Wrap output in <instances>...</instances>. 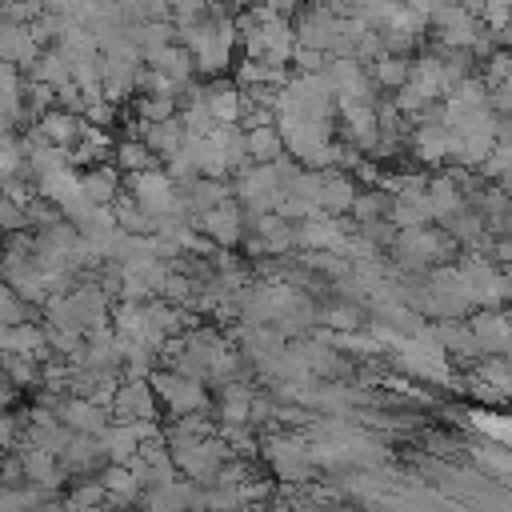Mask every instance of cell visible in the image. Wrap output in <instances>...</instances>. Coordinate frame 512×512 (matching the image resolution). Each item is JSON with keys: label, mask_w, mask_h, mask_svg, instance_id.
Instances as JSON below:
<instances>
[{"label": "cell", "mask_w": 512, "mask_h": 512, "mask_svg": "<svg viewBox=\"0 0 512 512\" xmlns=\"http://www.w3.org/2000/svg\"><path fill=\"white\" fill-rule=\"evenodd\" d=\"M328 60H332V52L312 48V44H296V52H292V64H296L300 72H324Z\"/></svg>", "instance_id": "obj_37"}, {"label": "cell", "mask_w": 512, "mask_h": 512, "mask_svg": "<svg viewBox=\"0 0 512 512\" xmlns=\"http://www.w3.org/2000/svg\"><path fill=\"white\" fill-rule=\"evenodd\" d=\"M508 120H512V116H508Z\"/></svg>", "instance_id": "obj_47"}, {"label": "cell", "mask_w": 512, "mask_h": 512, "mask_svg": "<svg viewBox=\"0 0 512 512\" xmlns=\"http://www.w3.org/2000/svg\"><path fill=\"white\" fill-rule=\"evenodd\" d=\"M320 324H328V328H336V332H352L356 324H360V308L356 304H332V308H324L320 312Z\"/></svg>", "instance_id": "obj_36"}, {"label": "cell", "mask_w": 512, "mask_h": 512, "mask_svg": "<svg viewBox=\"0 0 512 512\" xmlns=\"http://www.w3.org/2000/svg\"><path fill=\"white\" fill-rule=\"evenodd\" d=\"M244 224H248V212H244V204H240L236 196L196 216V228H200L208 240H216L220 248H236V244L244 240Z\"/></svg>", "instance_id": "obj_6"}, {"label": "cell", "mask_w": 512, "mask_h": 512, "mask_svg": "<svg viewBox=\"0 0 512 512\" xmlns=\"http://www.w3.org/2000/svg\"><path fill=\"white\" fill-rule=\"evenodd\" d=\"M388 220H392L400 232H404V228H428V224L436 220L428 192H400V196H392Z\"/></svg>", "instance_id": "obj_15"}, {"label": "cell", "mask_w": 512, "mask_h": 512, "mask_svg": "<svg viewBox=\"0 0 512 512\" xmlns=\"http://www.w3.org/2000/svg\"><path fill=\"white\" fill-rule=\"evenodd\" d=\"M180 120H184V128L192 132V136H212L216 132V116H212V108H208V100L204 96H196V100H188L184 108H180Z\"/></svg>", "instance_id": "obj_33"}, {"label": "cell", "mask_w": 512, "mask_h": 512, "mask_svg": "<svg viewBox=\"0 0 512 512\" xmlns=\"http://www.w3.org/2000/svg\"><path fill=\"white\" fill-rule=\"evenodd\" d=\"M116 164L132 176V172H148V168H160L164 160L148 148V140H140V136H128V140H120L116 144Z\"/></svg>", "instance_id": "obj_28"}, {"label": "cell", "mask_w": 512, "mask_h": 512, "mask_svg": "<svg viewBox=\"0 0 512 512\" xmlns=\"http://www.w3.org/2000/svg\"><path fill=\"white\" fill-rule=\"evenodd\" d=\"M340 12L332 8V4H308V8H300L296 12V36H300V44H312V48H324V52H336V40H340Z\"/></svg>", "instance_id": "obj_5"}, {"label": "cell", "mask_w": 512, "mask_h": 512, "mask_svg": "<svg viewBox=\"0 0 512 512\" xmlns=\"http://www.w3.org/2000/svg\"><path fill=\"white\" fill-rule=\"evenodd\" d=\"M468 324H472V332H476L484 356H496V352L504 356V348H508V340H512V324H508L504 312H496V308H480Z\"/></svg>", "instance_id": "obj_14"}, {"label": "cell", "mask_w": 512, "mask_h": 512, "mask_svg": "<svg viewBox=\"0 0 512 512\" xmlns=\"http://www.w3.org/2000/svg\"><path fill=\"white\" fill-rule=\"evenodd\" d=\"M0 220H4V228H8V232L28 228V204H20V200L4 196V204H0Z\"/></svg>", "instance_id": "obj_40"}, {"label": "cell", "mask_w": 512, "mask_h": 512, "mask_svg": "<svg viewBox=\"0 0 512 512\" xmlns=\"http://www.w3.org/2000/svg\"><path fill=\"white\" fill-rule=\"evenodd\" d=\"M128 192L152 212V216H168L180 208V180L168 168H148V172H132L128 176Z\"/></svg>", "instance_id": "obj_3"}, {"label": "cell", "mask_w": 512, "mask_h": 512, "mask_svg": "<svg viewBox=\"0 0 512 512\" xmlns=\"http://www.w3.org/2000/svg\"><path fill=\"white\" fill-rule=\"evenodd\" d=\"M144 140H148V148H152L160 160H168V156H176V152H180V148L192 140V132L184 128V120H180V116H168V120L148 124Z\"/></svg>", "instance_id": "obj_20"}, {"label": "cell", "mask_w": 512, "mask_h": 512, "mask_svg": "<svg viewBox=\"0 0 512 512\" xmlns=\"http://www.w3.org/2000/svg\"><path fill=\"white\" fill-rule=\"evenodd\" d=\"M0 320L4 324H24V320H32V304L4 280V288H0Z\"/></svg>", "instance_id": "obj_35"}, {"label": "cell", "mask_w": 512, "mask_h": 512, "mask_svg": "<svg viewBox=\"0 0 512 512\" xmlns=\"http://www.w3.org/2000/svg\"><path fill=\"white\" fill-rule=\"evenodd\" d=\"M160 416V396L152 376H124L112 396V420H152Z\"/></svg>", "instance_id": "obj_4"}, {"label": "cell", "mask_w": 512, "mask_h": 512, "mask_svg": "<svg viewBox=\"0 0 512 512\" xmlns=\"http://www.w3.org/2000/svg\"><path fill=\"white\" fill-rule=\"evenodd\" d=\"M260 456L268 460V468L284 484H308L312 480L316 460H312V448L300 432H268L260 440Z\"/></svg>", "instance_id": "obj_1"}, {"label": "cell", "mask_w": 512, "mask_h": 512, "mask_svg": "<svg viewBox=\"0 0 512 512\" xmlns=\"http://www.w3.org/2000/svg\"><path fill=\"white\" fill-rule=\"evenodd\" d=\"M504 356H508V360H512V340H508V348H504Z\"/></svg>", "instance_id": "obj_46"}, {"label": "cell", "mask_w": 512, "mask_h": 512, "mask_svg": "<svg viewBox=\"0 0 512 512\" xmlns=\"http://www.w3.org/2000/svg\"><path fill=\"white\" fill-rule=\"evenodd\" d=\"M100 444H104L108 460H116V464H132V456L144 448V440H140V432H136L132 420H112V424L100 432Z\"/></svg>", "instance_id": "obj_19"}, {"label": "cell", "mask_w": 512, "mask_h": 512, "mask_svg": "<svg viewBox=\"0 0 512 512\" xmlns=\"http://www.w3.org/2000/svg\"><path fill=\"white\" fill-rule=\"evenodd\" d=\"M60 420L72 428V432H92V436H100L108 424H112V408L108 404H100V400H92V396H68V400H60Z\"/></svg>", "instance_id": "obj_9"}, {"label": "cell", "mask_w": 512, "mask_h": 512, "mask_svg": "<svg viewBox=\"0 0 512 512\" xmlns=\"http://www.w3.org/2000/svg\"><path fill=\"white\" fill-rule=\"evenodd\" d=\"M428 200H432L436 220H452L460 208H468V200H464V184H460L452 172L432 176V184H428Z\"/></svg>", "instance_id": "obj_22"}, {"label": "cell", "mask_w": 512, "mask_h": 512, "mask_svg": "<svg viewBox=\"0 0 512 512\" xmlns=\"http://www.w3.org/2000/svg\"><path fill=\"white\" fill-rule=\"evenodd\" d=\"M40 132H44V140H52V144H60V148H72L76 140H80V132H84V116L80 112H72V108H48L40 120Z\"/></svg>", "instance_id": "obj_17"}, {"label": "cell", "mask_w": 512, "mask_h": 512, "mask_svg": "<svg viewBox=\"0 0 512 512\" xmlns=\"http://www.w3.org/2000/svg\"><path fill=\"white\" fill-rule=\"evenodd\" d=\"M480 212L492 220H504L512 212V196L504 188H488V192H480Z\"/></svg>", "instance_id": "obj_38"}, {"label": "cell", "mask_w": 512, "mask_h": 512, "mask_svg": "<svg viewBox=\"0 0 512 512\" xmlns=\"http://www.w3.org/2000/svg\"><path fill=\"white\" fill-rule=\"evenodd\" d=\"M96 476L104 480V488H108L112 504H140L144 484H140V476H136V468H132V464H116V460H108Z\"/></svg>", "instance_id": "obj_16"}, {"label": "cell", "mask_w": 512, "mask_h": 512, "mask_svg": "<svg viewBox=\"0 0 512 512\" xmlns=\"http://www.w3.org/2000/svg\"><path fill=\"white\" fill-rule=\"evenodd\" d=\"M388 208H392V196H388V188H368V192H360L356 196V204H352V224H368V220H384L388 216Z\"/></svg>", "instance_id": "obj_30"}, {"label": "cell", "mask_w": 512, "mask_h": 512, "mask_svg": "<svg viewBox=\"0 0 512 512\" xmlns=\"http://www.w3.org/2000/svg\"><path fill=\"white\" fill-rule=\"evenodd\" d=\"M468 396H472L476 404H488V408H496V404H504V400H508L500 388H492V384H488V380H480L476 372L468 376Z\"/></svg>", "instance_id": "obj_39"}, {"label": "cell", "mask_w": 512, "mask_h": 512, "mask_svg": "<svg viewBox=\"0 0 512 512\" xmlns=\"http://www.w3.org/2000/svg\"><path fill=\"white\" fill-rule=\"evenodd\" d=\"M96 504H112V496H108V488H104V480H100V476H96V480L76 484V488L64 496V508H96Z\"/></svg>", "instance_id": "obj_34"}, {"label": "cell", "mask_w": 512, "mask_h": 512, "mask_svg": "<svg viewBox=\"0 0 512 512\" xmlns=\"http://www.w3.org/2000/svg\"><path fill=\"white\" fill-rule=\"evenodd\" d=\"M492 256H496V260H504V264H512V240H496Z\"/></svg>", "instance_id": "obj_44"}, {"label": "cell", "mask_w": 512, "mask_h": 512, "mask_svg": "<svg viewBox=\"0 0 512 512\" xmlns=\"http://www.w3.org/2000/svg\"><path fill=\"white\" fill-rule=\"evenodd\" d=\"M132 116H140L148 124L180 116V96H172V92H140V96H132Z\"/></svg>", "instance_id": "obj_27"}, {"label": "cell", "mask_w": 512, "mask_h": 512, "mask_svg": "<svg viewBox=\"0 0 512 512\" xmlns=\"http://www.w3.org/2000/svg\"><path fill=\"white\" fill-rule=\"evenodd\" d=\"M284 152H288V144H284L280 124H256V128H248V156H252V164H272Z\"/></svg>", "instance_id": "obj_23"}, {"label": "cell", "mask_w": 512, "mask_h": 512, "mask_svg": "<svg viewBox=\"0 0 512 512\" xmlns=\"http://www.w3.org/2000/svg\"><path fill=\"white\" fill-rule=\"evenodd\" d=\"M512 20V0H484V24L488 28H500Z\"/></svg>", "instance_id": "obj_41"}, {"label": "cell", "mask_w": 512, "mask_h": 512, "mask_svg": "<svg viewBox=\"0 0 512 512\" xmlns=\"http://www.w3.org/2000/svg\"><path fill=\"white\" fill-rule=\"evenodd\" d=\"M472 460H476L484 472L512 480V444H500V440L480 436V444H472Z\"/></svg>", "instance_id": "obj_26"}, {"label": "cell", "mask_w": 512, "mask_h": 512, "mask_svg": "<svg viewBox=\"0 0 512 512\" xmlns=\"http://www.w3.org/2000/svg\"><path fill=\"white\" fill-rule=\"evenodd\" d=\"M24 76H32V80H48V84H68L72 80V56L60 48V44H48L40 56H36V64H32V72H24Z\"/></svg>", "instance_id": "obj_25"}, {"label": "cell", "mask_w": 512, "mask_h": 512, "mask_svg": "<svg viewBox=\"0 0 512 512\" xmlns=\"http://www.w3.org/2000/svg\"><path fill=\"white\" fill-rule=\"evenodd\" d=\"M0 348L4 352H20V356H32V360H52V344H48V332L36 324V320H24V324H4V336H0Z\"/></svg>", "instance_id": "obj_11"}, {"label": "cell", "mask_w": 512, "mask_h": 512, "mask_svg": "<svg viewBox=\"0 0 512 512\" xmlns=\"http://www.w3.org/2000/svg\"><path fill=\"white\" fill-rule=\"evenodd\" d=\"M356 196H360V188H356V176H348V172H336V168H324V192H320V204H324V212H332V216H344V212H352Z\"/></svg>", "instance_id": "obj_18"}, {"label": "cell", "mask_w": 512, "mask_h": 512, "mask_svg": "<svg viewBox=\"0 0 512 512\" xmlns=\"http://www.w3.org/2000/svg\"><path fill=\"white\" fill-rule=\"evenodd\" d=\"M120 164H108V160H100V164H92V168H84V192L96 200V204H112L120 192H124V180H120Z\"/></svg>", "instance_id": "obj_21"}, {"label": "cell", "mask_w": 512, "mask_h": 512, "mask_svg": "<svg viewBox=\"0 0 512 512\" xmlns=\"http://www.w3.org/2000/svg\"><path fill=\"white\" fill-rule=\"evenodd\" d=\"M476 376L480 380H488L492 388H500L508 400H512V360L508 356H480V364H476Z\"/></svg>", "instance_id": "obj_32"}, {"label": "cell", "mask_w": 512, "mask_h": 512, "mask_svg": "<svg viewBox=\"0 0 512 512\" xmlns=\"http://www.w3.org/2000/svg\"><path fill=\"white\" fill-rule=\"evenodd\" d=\"M296 232H300V248H332V252H344V244H348V228L332 212H316L308 220H296Z\"/></svg>", "instance_id": "obj_10"}, {"label": "cell", "mask_w": 512, "mask_h": 512, "mask_svg": "<svg viewBox=\"0 0 512 512\" xmlns=\"http://www.w3.org/2000/svg\"><path fill=\"white\" fill-rule=\"evenodd\" d=\"M372 80L380 84V88H400V84H408V76H412V60L408 56H400V52H384V56H376L372 60Z\"/></svg>", "instance_id": "obj_29"}, {"label": "cell", "mask_w": 512, "mask_h": 512, "mask_svg": "<svg viewBox=\"0 0 512 512\" xmlns=\"http://www.w3.org/2000/svg\"><path fill=\"white\" fill-rule=\"evenodd\" d=\"M432 332H436V340L448 348V356H464V360H472L476 352H480V340H476V332H472V324H456V320H440V324H432ZM484 356V352H480Z\"/></svg>", "instance_id": "obj_24"}, {"label": "cell", "mask_w": 512, "mask_h": 512, "mask_svg": "<svg viewBox=\"0 0 512 512\" xmlns=\"http://www.w3.org/2000/svg\"><path fill=\"white\" fill-rule=\"evenodd\" d=\"M496 40H500V48H508V52H512V20L496 28Z\"/></svg>", "instance_id": "obj_45"}, {"label": "cell", "mask_w": 512, "mask_h": 512, "mask_svg": "<svg viewBox=\"0 0 512 512\" xmlns=\"http://www.w3.org/2000/svg\"><path fill=\"white\" fill-rule=\"evenodd\" d=\"M468 424H472L480 436H488V440L512 444V416H500V412H492V408H472V412H468Z\"/></svg>", "instance_id": "obj_31"}, {"label": "cell", "mask_w": 512, "mask_h": 512, "mask_svg": "<svg viewBox=\"0 0 512 512\" xmlns=\"http://www.w3.org/2000/svg\"><path fill=\"white\" fill-rule=\"evenodd\" d=\"M252 400L256 388H248L240 376L220 384V400H216V420L220 424H252Z\"/></svg>", "instance_id": "obj_13"}, {"label": "cell", "mask_w": 512, "mask_h": 512, "mask_svg": "<svg viewBox=\"0 0 512 512\" xmlns=\"http://www.w3.org/2000/svg\"><path fill=\"white\" fill-rule=\"evenodd\" d=\"M80 4H84V0H44V8H48V12H60V16H76Z\"/></svg>", "instance_id": "obj_43"}, {"label": "cell", "mask_w": 512, "mask_h": 512, "mask_svg": "<svg viewBox=\"0 0 512 512\" xmlns=\"http://www.w3.org/2000/svg\"><path fill=\"white\" fill-rule=\"evenodd\" d=\"M380 104V100H376ZM376 104H344L340 108V128L344 140L356 144L360 152H372L380 144V108Z\"/></svg>", "instance_id": "obj_8"}, {"label": "cell", "mask_w": 512, "mask_h": 512, "mask_svg": "<svg viewBox=\"0 0 512 512\" xmlns=\"http://www.w3.org/2000/svg\"><path fill=\"white\" fill-rule=\"evenodd\" d=\"M460 272L468 280V292H472V304L476 308H500L508 300V280L488 264V256H476L472 252V260H464Z\"/></svg>", "instance_id": "obj_7"}, {"label": "cell", "mask_w": 512, "mask_h": 512, "mask_svg": "<svg viewBox=\"0 0 512 512\" xmlns=\"http://www.w3.org/2000/svg\"><path fill=\"white\" fill-rule=\"evenodd\" d=\"M152 388H156L160 404L168 408V416H188V412L208 408V380H200V376H184V372L160 364L152 372Z\"/></svg>", "instance_id": "obj_2"}, {"label": "cell", "mask_w": 512, "mask_h": 512, "mask_svg": "<svg viewBox=\"0 0 512 512\" xmlns=\"http://www.w3.org/2000/svg\"><path fill=\"white\" fill-rule=\"evenodd\" d=\"M208 4H212V0H172V16H176V20L200 16V12H208Z\"/></svg>", "instance_id": "obj_42"}, {"label": "cell", "mask_w": 512, "mask_h": 512, "mask_svg": "<svg viewBox=\"0 0 512 512\" xmlns=\"http://www.w3.org/2000/svg\"><path fill=\"white\" fill-rule=\"evenodd\" d=\"M40 52H44V44L32 36V28L24 20H4V32H0V56L4 60L20 64L24 72H32V64H36Z\"/></svg>", "instance_id": "obj_12"}]
</instances>
